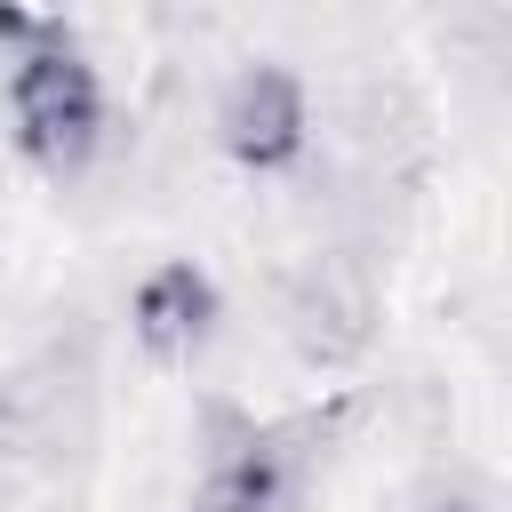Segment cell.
<instances>
[{"label":"cell","mask_w":512,"mask_h":512,"mask_svg":"<svg viewBox=\"0 0 512 512\" xmlns=\"http://www.w3.org/2000/svg\"><path fill=\"white\" fill-rule=\"evenodd\" d=\"M216 144L240 168H256V176L296 168L304 144H312V96H304V80L288 64H240L224 80V96H216Z\"/></svg>","instance_id":"obj_4"},{"label":"cell","mask_w":512,"mask_h":512,"mask_svg":"<svg viewBox=\"0 0 512 512\" xmlns=\"http://www.w3.org/2000/svg\"><path fill=\"white\" fill-rule=\"evenodd\" d=\"M0 88H8V136L40 176H80L104 152V80L88 64V48L56 24V16H24L0 8Z\"/></svg>","instance_id":"obj_1"},{"label":"cell","mask_w":512,"mask_h":512,"mask_svg":"<svg viewBox=\"0 0 512 512\" xmlns=\"http://www.w3.org/2000/svg\"><path fill=\"white\" fill-rule=\"evenodd\" d=\"M216 320H224V296H216V280H208L192 256L152 264V272L136 280V296H128V328H136V344H144L152 360H192V352L216 336Z\"/></svg>","instance_id":"obj_5"},{"label":"cell","mask_w":512,"mask_h":512,"mask_svg":"<svg viewBox=\"0 0 512 512\" xmlns=\"http://www.w3.org/2000/svg\"><path fill=\"white\" fill-rule=\"evenodd\" d=\"M440 512H480V504H440Z\"/></svg>","instance_id":"obj_6"},{"label":"cell","mask_w":512,"mask_h":512,"mask_svg":"<svg viewBox=\"0 0 512 512\" xmlns=\"http://www.w3.org/2000/svg\"><path fill=\"white\" fill-rule=\"evenodd\" d=\"M280 336H288L296 360H312V368L360 360L368 336H376V288H368L360 256L312 248V256L280 280Z\"/></svg>","instance_id":"obj_3"},{"label":"cell","mask_w":512,"mask_h":512,"mask_svg":"<svg viewBox=\"0 0 512 512\" xmlns=\"http://www.w3.org/2000/svg\"><path fill=\"white\" fill-rule=\"evenodd\" d=\"M208 424H216V440H208L192 512H296L312 424H256L224 400H208Z\"/></svg>","instance_id":"obj_2"}]
</instances>
